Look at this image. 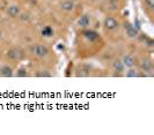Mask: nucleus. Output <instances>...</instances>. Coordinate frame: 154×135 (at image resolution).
<instances>
[{
  "instance_id": "f03ea898",
  "label": "nucleus",
  "mask_w": 154,
  "mask_h": 135,
  "mask_svg": "<svg viewBox=\"0 0 154 135\" xmlns=\"http://www.w3.org/2000/svg\"><path fill=\"white\" fill-rule=\"evenodd\" d=\"M7 57H8L9 59H12V60H20V59L23 57V53H22L21 50L14 47V49L8 50V52H7Z\"/></svg>"
},
{
  "instance_id": "2eb2a0df",
  "label": "nucleus",
  "mask_w": 154,
  "mask_h": 135,
  "mask_svg": "<svg viewBox=\"0 0 154 135\" xmlns=\"http://www.w3.org/2000/svg\"><path fill=\"white\" fill-rule=\"evenodd\" d=\"M36 76L37 77H50L51 74L49 72H46V70H40V72L36 73Z\"/></svg>"
},
{
  "instance_id": "9b49d317",
  "label": "nucleus",
  "mask_w": 154,
  "mask_h": 135,
  "mask_svg": "<svg viewBox=\"0 0 154 135\" xmlns=\"http://www.w3.org/2000/svg\"><path fill=\"white\" fill-rule=\"evenodd\" d=\"M140 66H141V68L145 70V72H151L152 70V63L149 61V60H147V59H144L141 63H140Z\"/></svg>"
},
{
  "instance_id": "a211bd4d",
  "label": "nucleus",
  "mask_w": 154,
  "mask_h": 135,
  "mask_svg": "<svg viewBox=\"0 0 154 135\" xmlns=\"http://www.w3.org/2000/svg\"><path fill=\"white\" fill-rule=\"evenodd\" d=\"M21 19H22V20H26V21H27V20L29 19V17H28V15H27V14H26V15H24V14H22V17H21Z\"/></svg>"
},
{
  "instance_id": "1a4fd4ad",
  "label": "nucleus",
  "mask_w": 154,
  "mask_h": 135,
  "mask_svg": "<svg viewBox=\"0 0 154 135\" xmlns=\"http://www.w3.org/2000/svg\"><path fill=\"white\" fill-rule=\"evenodd\" d=\"M7 14L11 17H17L20 15V7L17 5H11L7 8Z\"/></svg>"
},
{
  "instance_id": "ddd939ff",
  "label": "nucleus",
  "mask_w": 154,
  "mask_h": 135,
  "mask_svg": "<svg viewBox=\"0 0 154 135\" xmlns=\"http://www.w3.org/2000/svg\"><path fill=\"white\" fill-rule=\"evenodd\" d=\"M124 65H123V63L122 61H119V60H116L115 63H114V69L117 72V73H122L123 70H124Z\"/></svg>"
},
{
  "instance_id": "f257e3e1",
  "label": "nucleus",
  "mask_w": 154,
  "mask_h": 135,
  "mask_svg": "<svg viewBox=\"0 0 154 135\" xmlns=\"http://www.w3.org/2000/svg\"><path fill=\"white\" fill-rule=\"evenodd\" d=\"M34 53H35V56H37L40 58H43V57L48 56L49 49H48V46H45L43 44H38L34 47Z\"/></svg>"
},
{
  "instance_id": "4468645a",
  "label": "nucleus",
  "mask_w": 154,
  "mask_h": 135,
  "mask_svg": "<svg viewBox=\"0 0 154 135\" xmlns=\"http://www.w3.org/2000/svg\"><path fill=\"white\" fill-rule=\"evenodd\" d=\"M126 76H128V77H138V76H140V74H139V72H138L137 69L131 68V69L126 73Z\"/></svg>"
},
{
  "instance_id": "f3484780",
  "label": "nucleus",
  "mask_w": 154,
  "mask_h": 135,
  "mask_svg": "<svg viewBox=\"0 0 154 135\" xmlns=\"http://www.w3.org/2000/svg\"><path fill=\"white\" fill-rule=\"evenodd\" d=\"M145 4L149 9H153L154 7V0H145Z\"/></svg>"
},
{
  "instance_id": "7ed1b4c3",
  "label": "nucleus",
  "mask_w": 154,
  "mask_h": 135,
  "mask_svg": "<svg viewBox=\"0 0 154 135\" xmlns=\"http://www.w3.org/2000/svg\"><path fill=\"white\" fill-rule=\"evenodd\" d=\"M104 27L108 30H114L118 27V21L111 16H108L104 19Z\"/></svg>"
},
{
  "instance_id": "0eeeda50",
  "label": "nucleus",
  "mask_w": 154,
  "mask_h": 135,
  "mask_svg": "<svg viewBox=\"0 0 154 135\" xmlns=\"http://www.w3.org/2000/svg\"><path fill=\"white\" fill-rule=\"evenodd\" d=\"M0 75L4 77H12L14 75V73H13V69L8 65H4L0 67Z\"/></svg>"
},
{
  "instance_id": "20e7f679",
  "label": "nucleus",
  "mask_w": 154,
  "mask_h": 135,
  "mask_svg": "<svg viewBox=\"0 0 154 135\" xmlns=\"http://www.w3.org/2000/svg\"><path fill=\"white\" fill-rule=\"evenodd\" d=\"M125 30H126V35L130 38H134L138 36V29L136 28L134 25H132L130 22H125Z\"/></svg>"
},
{
  "instance_id": "423d86ee",
  "label": "nucleus",
  "mask_w": 154,
  "mask_h": 135,
  "mask_svg": "<svg viewBox=\"0 0 154 135\" xmlns=\"http://www.w3.org/2000/svg\"><path fill=\"white\" fill-rule=\"evenodd\" d=\"M89 24H90V16L87 15V14L82 15L78 21V25L80 27V28H88Z\"/></svg>"
},
{
  "instance_id": "6e6552de",
  "label": "nucleus",
  "mask_w": 154,
  "mask_h": 135,
  "mask_svg": "<svg viewBox=\"0 0 154 135\" xmlns=\"http://www.w3.org/2000/svg\"><path fill=\"white\" fill-rule=\"evenodd\" d=\"M122 63H123V65L129 67V68H133L136 66V59L132 56H130V55H128V56H125L124 58H123Z\"/></svg>"
},
{
  "instance_id": "dca6fc26",
  "label": "nucleus",
  "mask_w": 154,
  "mask_h": 135,
  "mask_svg": "<svg viewBox=\"0 0 154 135\" xmlns=\"http://www.w3.org/2000/svg\"><path fill=\"white\" fill-rule=\"evenodd\" d=\"M28 74H27V70H26V68H20L19 70H17V73H16V76H19V77H24V76H27Z\"/></svg>"
},
{
  "instance_id": "9d476101",
  "label": "nucleus",
  "mask_w": 154,
  "mask_h": 135,
  "mask_svg": "<svg viewBox=\"0 0 154 135\" xmlns=\"http://www.w3.org/2000/svg\"><path fill=\"white\" fill-rule=\"evenodd\" d=\"M73 8H74V4L72 1H70V0H66V1L61 4V9L65 12H71Z\"/></svg>"
},
{
  "instance_id": "f8f14e48",
  "label": "nucleus",
  "mask_w": 154,
  "mask_h": 135,
  "mask_svg": "<svg viewBox=\"0 0 154 135\" xmlns=\"http://www.w3.org/2000/svg\"><path fill=\"white\" fill-rule=\"evenodd\" d=\"M42 35L44 37H51L53 35V29H52V27L50 25H45L44 28L42 29Z\"/></svg>"
},
{
  "instance_id": "39448f33",
  "label": "nucleus",
  "mask_w": 154,
  "mask_h": 135,
  "mask_svg": "<svg viewBox=\"0 0 154 135\" xmlns=\"http://www.w3.org/2000/svg\"><path fill=\"white\" fill-rule=\"evenodd\" d=\"M83 36L89 41V42H95L100 38V35L99 33H96L95 30H86L83 33Z\"/></svg>"
}]
</instances>
